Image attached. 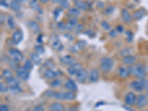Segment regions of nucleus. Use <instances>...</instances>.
<instances>
[{
  "instance_id": "obj_1",
  "label": "nucleus",
  "mask_w": 148,
  "mask_h": 111,
  "mask_svg": "<svg viewBox=\"0 0 148 111\" xmlns=\"http://www.w3.org/2000/svg\"><path fill=\"white\" fill-rule=\"evenodd\" d=\"M130 71L132 76L138 79H142L146 76V67L141 63L133 64L130 66Z\"/></svg>"
},
{
  "instance_id": "obj_2",
  "label": "nucleus",
  "mask_w": 148,
  "mask_h": 111,
  "mask_svg": "<svg viewBox=\"0 0 148 111\" xmlns=\"http://www.w3.org/2000/svg\"><path fill=\"white\" fill-rule=\"evenodd\" d=\"M53 98L59 101H72L76 98V95L72 91H56Z\"/></svg>"
},
{
  "instance_id": "obj_3",
  "label": "nucleus",
  "mask_w": 148,
  "mask_h": 111,
  "mask_svg": "<svg viewBox=\"0 0 148 111\" xmlns=\"http://www.w3.org/2000/svg\"><path fill=\"white\" fill-rule=\"evenodd\" d=\"M113 67V59L109 57H102L100 59V69L104 73H108Z\"/></svg>"
},
{
  "instance_id": "obj_4",
  "label": "nucleus",
  "mask_w": 148,
  "mask_h": 111,
  "mask_svg": "<svg viewBox=\"0 0 148 111\" xmlns=\"http://www.w3.org/2000/svg\"><path fill=\"white\" fill-rule=\"evenodd\" d=\"M16 75L17 78L20 79L21 81L26 82L28 80L29 77H30V71L27 70L23 66H19L16 69L15 71Z\"/></svg>"
},
{
  "instance_id": "obj_5",
  "label": "nucleus",
  "mask_w": 148,
  "mask_h": 111,
  "mask_svg": "<svg viewBox=\"0 0 148 111\" xmlns=\"http://www.w3.org/2000/svg\"><path fill=\"white\" fill-rule=\"evenodd\" d=\"M50 42H51V47L55 51H60L63 49V45L62 44V42L59 39L58 36H56V35L51 36V39H50Z\"/></svg>"
},
{
  "instance_id": "obj_6",
  "label": "nucleus",
  "mask_w": 148,
  "mask_h": 111,
  "mask_svg": "<svg viewBox=\"0 0 148 111\" xmlns=\"http://www.w3.org/2000/svg\"><path fill=\"white\" fill-rule=\"evenodd\" d=\"M8 54L11 59L16 61L17 62H19L24 59V56L22 53L17 49H10L8 51Z\"/></svg>"
},
{
  "instance_id": "obj_7",
  "label": "nucleus",
  "mask_w": 148,
  "mask_h": 111,
  "mask_svg": "<svg viewBox=\"0 0 148 111\" xmlns=\"http://www.w3.org/2000/svg\"><path fill=\"white\" fill-rule=\"evenodd\" d=\"M137 96H136L133 92H129L125 95L124 98V102L127 106H133L136 104V101Z\"/></svg>"
},
{
  "instance_id": "obj_8",
  "label": "nucleus",
  "mask_w": 148,
  "mask_h": 111,
  "mask_svg": "<svg viewBox=\"0 0 148 111\" xmlns=\"http://www.w3.org/2000/svg\"><path fill=\"white\" fill-rule=\"evenodd\" d=\"M62 73L60 71L57 70V71H53V69H49L47 68L45 71L43 73V75H44V77L46 78L47 79H53L57 78L58 76H61Z\"/></svg>"
},
{
  "instance_id": "obj_9",
  "label": "nucleus",
  "mask_w": 148,
  "mask_h": 111,
  "mask_svg": "<svg viewBox=\"0 0 148 111\" xmlns=\"http://www.w3.org/2000/svg\"><path fill=\"white\" fill-rule=\"evenodd\" d=\"M144 79H137V80H134V81L131 82L130 83V88L135 91L137 92H141L145 89L144 87Z\"/></svg>"
},
{
  "instance_id": "obj_10",
  "label": "nucleus",
  "mask_w": 148,
  "mask_h": 111,
  "mask_svg": "<svg viewBox=\"0 0 148 111\" xmlns=\"http://www.w3.org/2000/svg\"><path fill=\"white\" fill-rule=\"evenodd\" d=\"M82 69V65L80 63L76 62L67 67V71L71 76H76Z\"/></svg>"
},
{
  "instance_id": "obj_11",
  "label": "nucleus",
  "mask_w": 148,
  "mask_h": 111,
  "mask_svg": "<svg viewBox=\"0 0 148 111\" xmlns=\"http://www.w3.org/2000/svg\"><path fill=\"white\" fill-rule=\"evenodd\" d=\"M88 77H89V73H88V71L85 69H83V68L76 75V80L79 83H84L87 81Z\"/></svg>"
},
{
  "instance_id": "obj_12",
  "label": "nucleus",
  "mask_w": 148,
  "mask_h": 111,
  "mask_svg": "<svg viewBox=\"0 0 148 111\" xmlns=\"http://www.w3.org/2000/svg\"><path fill=\"white\" fill-rule=\"evenodd\" d=\"M147 99L146 97V95L139 94L136 98V106L138 108H143L147 104Z\"/></svg>"
},
{
  "instance_id": "obj_13",
  "label": "nucleus",
  "mask_w": 148,
  "mask_h": 111,
  "mask_svg": "<svg viewBox=\"0 0 148 111\" xmlns=\"http://www.w3.org/2000/svg\"><path fill=\"white\" fill-rule=\"evenodd\" d=\"M89 82L91 83H96L99 81V72L96 68L91 70L89 73Z\"/></svg>"
},
{
  "instance_id": "obj_14",
  "label": "nucleus",
  "mask_w": 148,
  "mask_h": 111,
  "mask_svg": "<svg viewBox=\"0 0 148 111\" xmlns=\"http://www.w3.org/2000/svg\"><path fill=\"white\" fill-rule=\"evenodd\" d=\"M64 87L67 90L72 91V92H74L77 90V86H76V82L72 79H67L64 84Z\"/></svg>"
},
{
  "instance_id": "obj_15",
  "label": "nucleus",
  "mask_w": 148,
  "mask_h": 111,
  "mask_svg": "<svg viewBox=\"0 0 148 111\" xmlns=\"http://www.w3.org/2000/svg\"><path fill=\"white\" fill-rule=\"evenodd\" d=\"M86 45H87V43H86L85 41H83V40L79 41V42H76V44L74 45H73L72 47H71L70 51L73 53H77L79 52V51H82V50L85 47Z\"/></svg>"
},
{
  "instance_id": "obj_16",
  "label": "nucleus",
  "mask_w": 148,
  "mask_h": 111,
  "mask_svg": "<svg viewBox=\"0 0 148 111\" xmlns=\"http://www.w3.org/2000/svg\"><path fill=\"white\" fill-rule=\"evenodd\" d=\"M118 74L119 76V77L123 79H127V78H128L130 75H131L129 67H124V66H121V67L119 68Z\"/></svg>"
},
{
  "instance_id": "obj_17",
  "label": "nucleus",
  "mask_w": 148,
  "mask_h": 111,
  "mask_svg": "<svg viewBox=\"0 0 148 111\" xmlns=\"http://www.w3.org/2000/svg\"><path fill=\"white\" fill-rule=\"evenodd\" d=\"M75 61H76L75 59L70 55H64L60 58L61 62L62 63V64H64V65L68 66V67L72 65L74 63H76L75 62Z\"/></svg>"
},
{
  "instance_id": "obj_18",
  "label": "nucleus",
  "mask_w": 148,
  "mask_h": 111,
  "mask_svg": "<svg viewBox=\"0 0 148 111\" xmlns=\"http://www.w3.org/2000/svg\"><path fill=\"white\" fill-rule=\"evenodd\" d=\"M137 60L136 56H135L133 55H128L126 56H124L122 58V62L124 63L126 65H130L131 66L133 64H136V62Z\"/></svg>"
},
{
  "instance_id": "obj_19",
  "label": "nucleus",
  "mask_w": 148,
  "mask_h": 111,
  "mask_svg": "<svg viewBox=\"0 0 148 111\" xmlns=\"http://www.w3.org/2000/svg\"><path fill=\"white\" fill-rule=\"evenodd\" d=\"M23 38V34L21 30H17L12 35V41L14 42V44L18 45L19 44L22 40Z\"/></svg>"
},
{
  "instance_id": "obj_20",
  "label": "nucleus",
  "mask_w": 148,
  "mask_h": 111,
  "mask_svg": "<svg viewBox=\"0 0 148 111\" xmlns=\"http://www.w3.org/2000/svg\"><path fill=\"white\" fill-rule=\"evenodd\" d=\"M5 82H6V84L8 85L9 89L10 88H15V87H18V86H20V81H19L18 78L12 77L10 79L5 80Z\"/></svg>"
},
{
  "instance_id": "obj_21",
  "label": "nucleus",
  "mask_w": 148,
  "mask_h": 111,
  "mask_svg": "<svg viewBox=\"0 0 148 111\" xmlns=\"http://www.w3.org/2000/svg\"><path fill=\"white\" fill-rule=\"evenodd\" d=\"M49 110L50 111H65L63 105L62 103L59 102H53L49 106Z\"/></svg>"
},
{
  "instance_id": "obj_22",
  "label": "nucleus",
  "mask_w": 148,
  "mask_h": 111,
  "mask_svg": "<svg viewBox=\"0 0 148 111\" xmlns=\"http://www.w3.org/2000/svg\"><path fill=\"white\" fill-rule=\"evenodd\" d=\"M27 24H28V26L30 30H32L34 34H39L40 32V26L36 22H35V21H29Z\"/></svg>"
},
{
  "instance_id": "obj_23",
  "label": "nucleus",
  "mask_w": 148,
  "mask_h": 111,
  "mask_svg": "<svg viewBox=\"0 0 148 111\" xmlns=\"http://www.w3.org/2000/svg\"><path fill=\"white\" fill-rule=\"evenodd\" d=\"M121 18L125 23H130L132 21V16L126 9L121 10Z\"/></svg>"
},
{
  "instance_id": "obj_24",
  "label": "nucleus",
  "mask_w": 148,
  "mask_h": 111,
  "mask_svg": "<svg viewBox=\"0 0 148 111\" xmlns=\"http://www.w3.org/2000/svg\"><path fill=\"white\" fill-rule=\"evenodd\" d=\"M146 15V11L144 9H140V10H137L135 12H133V17L136 19H141V18H143Z\"/></svg>"
},
{
  "instance_id": "obj_25",
  "label": "nucleus",
  "mask_w": 148,
  "mask_h": 111,
  "mask_svg": "<svg viewBox=\"0 0 148 111\" xmlns=\"http://www.w3.org/2000/svg\"><path fill=\"white\" fill-rule=\"evenodd\" d=\"M75 5L79 10H86L88 9V5L86 2L82 0H77L76 2H75Z\"/></svg>"
},
{
  "instance_id": "obj_26",
  "label": "nucleus",
  "mask_w": 148,
  "mask_h": 111,
  "mask_svg": "<svg viewBox=\"0 0 148 111\" xmlns=\"http://www.w3.org/2000/svg\"><path fill=\"white\" fill-rule=\"evenodd\" d=\"M30 7L33 9L36 12H39V13H41L42 12V10H41V7L39 6V3L37 2V0H31L30 2Z\"/></svg>"
},
{
  "instance_id": "obj_27",
  "label": "nucleus",
  "mask_w": 148,
  "mask_h": 111,
  "mask_svg": "<svg viewBox=\"0 0 148 111\" xmlns=\"http://www.w3.org/2000/svg\"><path fill=\"white\" fill-rule=\"evenodd\" d=\"M76 25H77V19L76 18H71L66 24V29H67V30H72L73 28L76 27Z\"/></svg>"
},
{
  "instance_id": "obj_28",
  "label": "nucleus",
  "mask_w": 148,
  "mask_h": 111,
  "mask_svg": "<svg viewBox=\"0 0 148 111\" xmlns=\"http://www.w3.org/2000/svg\"><path fill=\"white\" fill-rule=\"evenodd\" d=\"M2 75L3 76L4 79L5 80L7 79H10V78L14 77V75H13V72L11 71V70L8 69V68H6V69H4L2 72Z\"/></svg>"
},
{
  "instance_id": "obj_29",
  "label": "nucleus",
  "mask_w": 148,
  "mask_h": 111,
  "mask_svg": "<svg viewBox=\"0 0 148 111\" xmlns=\"http://www.w3.org/2000/svg\"><path fill=\"white\" fill-rule=\"evenodd\" d=\"M30 60L32 61L34 64H39L41 63V59L40 57H39V54H37L36 53H30Z\"/></svg>"
},
{
  "instance_id": "obj_30",
  "label": "nucleus",
  "mask_w": 148,
  "mask_h": 111,
  "mask_svg": "<svg viewBox=\"0 0 148 111\" xmlns=\"http://www.w3.org/2000/svg\"><path fill=\"white\" fill-rule=\"evenodd\" d=\"M50 85H51V87H52L53 88H60L61 86H62V81L59 79H58V78H56V79H53L51 82Z\"/></svg>"
},
{
  "instance_id": "obj_31",
  "label": "nucleus",
  "mask_w": 148,
  "mask_h": 111,
  "mask_svg": "<svg viewBox=\"0 0 148 111\" xmlns=\"http://www.w3.org/2000/svg\"><path fill=\"white\" fill-rule=\"evenodd\" d=\"M80 14V10L78 8H71L68 9V11H67V14L70 16H77Z\"/></svg>"
},
{
  "instance_id": "obj_32",
  "label": "nucleus",
  "mask_w": 148,
  "mask_h": 111,
  "mask_svg": "<svg viewBox=\"0 0 148 111\" xmlns=\"http://www.w3.org/2000/svg\"><path fill=\"white\" fill-rule=\"evenodd\" d=\"M33 62L31 60H30V59H27V60H25V62H24V64H23V67H25L27 70H28V71H31V70L34 68V64H33Z\"/></svg>"
},
{
  "instance_id": "obj_33",
  "label": "nucleus",
  "mask_w": 148,
  "mask_h": 111,
  "mask_svg": "<svg viewBox=\"0 0 148 111\" xmlns=\"http://www.w3.org/2000/svg\"><path fill=\"white\" fill-rule=\"evenodd\" d=\"M10 90V92L14 94H18V93H20L22 92V89L21 88L20 86H18V87H15V88H10L9 89Z\"/></svg>"
},
{
  "instance_id": "obj_34",
  "label": "nucleus",
  "mask_w": 148,
  "mask_h": 111,
  "mask_svg": "<svg viewBox=\"0 0 148 111\" xmlns=\"http://www.w3.org/2000/svg\"><path fill=\"white\" fill-rule=\"evenodd\" d=\"M8 87L7 84H4L3 82L0 83V92L1 93H5L7 92L8 90Z\"/></svg>"
},
{
  "instance_id": "obj_35",
  "label": "nucleus",
  "mask_w": 148,
  "mask_h": 111,
  "mask_svg": "<svg viewBox=\"0 0 148 111\" xmlns=\"http://www.w3.org/2000/svg\"><path fill=\"white\" fill-rule=\"evenodd\" d=\"M8 25L9 27L11 29L14 28L15 27V22H14V18L12 16H9L8 18Z\"/></svg>"
},
{
  "instance_id": "obj_36",
  "label": "nucleus",
  "mask_w": 148,
  "mask_h": 111,
  "mask_svg": "<svg viewBox=\"0 0 148 111\" xmlns=\"http://www.w3.org/2000/svg\"><path fill=\"white\" fill-rule=\"evenodd\" d=\"M44 108L41 105H36V106L32 108H29V109L26 110L25 111H44Z\"/></svg>"
},
{
  "instance_id": "obj_37",
  "label": "nucleus",
  "mask_w": 148,
  "mask_h": 111,
  "mask_svg": "<svg viewBox=\"0 0 148 111\" xmlns=\"http://www.w3.org/2000/svg\"><path fill=\"white\" fill-rule=\"evenodd\" d=\"M59 5H60L61 7L62 8H64V9L68 8L70 6V4H69V2H68V0H62L60 3H59Z\"/></svg>"
},
{
  "instance_id": "obj_38",
  "label": "nucleus",
  "mask_w": 148,
  "mask_h": 111,
  "mask_svg": "<svg viewBox=\"0 0 148 111\" xmlns=\"http://www.w3.org/2000/svg\"><path fill=\"white\" fill-rule=\"evenodd\" d=\"M17 63H18L17 62L13 60V59H11V60H10V59H9L8 60V64H9V66L11 67L12 69H15V70L16 69L17 67H18Z\"/></svg>"
},
{
  "instance_id": "obj_39",
  "label": "nucleus",
  "mask_w": 148,
  "mask_h": 111,
  "mask_svg": "<svg viewBox=\"0 0 148 111\" xmlns=\"http://www.w3.org/2000/svg\"><path fill=\"white\" fill-rule=\"evenodd\" d=\"M35 51L37 54L40 55V54H42L43 53H44L45 49H44V47H42V46L37 45L35 47Z\"/></svg>"
},
{
  "instance_id": "obj_40",
  "label": "nucleus",
  "mask_w": 148,
  "mask_h": 111,
  "mask_svg": "<svg viewBox=\"0 0 148 111\" xmlns=\"http://www.w3.org/2000/svg\"><path fill=\"white\" fill-rule=\"evenodd\" d=\"M125 34H126V36H127V41L129 42H131V41L133 39V33H132L131 31H130V30H127V31H126Z\"/></svg>"
},
{
  "instance_id": "obj_41",
  "label": "nucleus",
  "mask_w": 148,
  "mask_h": 111,
  "mask_svg": "<svg viewBox=\"0 0 148 111\" xmlns=\"http://www.w3.org/2000/svg\"><path fill=\"white\" fill-rule=\"evenodd\" d=\"M55 92L56 91L53 90H47L45 92V96H46L48 98L53 97L54 94H55Z\"/></svg>"
},
{
  "instance_id": "obj_42",
  "label": "nucleus",
  "mask_w": 148,
  "mask_h": 111,
  "mask_svg": "<svg viewBox=\"0 0 148 111\" xmlns=\"http://www.w3.org/2000/svg\"><path fill=\"white\" fill-rule=\"evenodd\" d=\"M62 10L61 8L55 9V10L53 11V16H54V18H55V19H56V18H58V16H59V14L62 13Z\"/></svg>"
},
{
  "instance_id": "obj_43",
  "label": "nucleus",
  "mask_w": 148,
  "mask_h": 111,
  "mask_svg": "<svg viewBox=\"0 0 148 111\" xmlns=\"http://www.w3.org/2000/svg\"><path fill=\"white\" fill-rule=\"evenodd\" d=\"M0 111H10V108L7 104H2L0 105Z\"/></svg>"
},
{
  "instance_id": "obj_44",
  "label": "nucleus",
  "mask_w": 148,
  "mask_h": 111,
  "mask_svg": "<svg viewBox=\"0 0 148 111\" xmlns=\"http://www.w3.org/2000/svg\"><path fill=\"white\" fill-rule=\"evenodd\" d=\"M101 26L103 27V28H104L105 30H110V25L107 22L104 21V22H101Z\"/></svg>"
},
{
  "instance_id": "obj_45",
  "label": "nucleus",
  "mask_w": 148,
  "mask_h": 111,
  "mask_svg": "<svg viewBox=\"0 0 148 111\" xmlns=\"http://www.w3.org/2000/svg\"><path fill=\"white\" fill-rule=\"evenodd\" d=\"M57 27H59L60 30H64V29H66V25L64 24V22H59V23H58Z\"/></svg>"
},
{
  "instance_id": "obj_46",
  "label": "nucleus",
  "mask_w": 148,
  "mask_h": 111,
  "mask_svg": "<svg viewBox=\"0 0 148 111\" xmlns=\"http://www.w3.org/2000/svg\"><path fill=\"white\" fill-rule=\"evenodd\" d=\"M75 28V30H76V33H79V32H81L82 30H83V25H82V24H80V25H76V27H74Z\"/></svg>"
},
{
  "instance_id": "obj_47",
  "label": "nucleus",
  "mask_w": 148,
  "mask_h": 111,
  "mask_svg": "<svg viewBox=\"0 0 148 111\" xmlns=\"http://www.w3.org/2000/svg\"><path fill=\"white\" fill-rule=\"evenodd\" d=\"M114 10V7L113 6H109L108 8H107L106 10H105V13L107 14H110L113 13V11Z\"/></svg>"
},
{
  "instance_id": "obj_48",
  "label": "nucleus",
  "mask_w": 148,
  "mask_h": 111,
  "mask_svg": "<svg viewBox=\"0 0 148 111\" xmlns=\"http://www.w3.org/2000/svg\"><path fill=\"white\" fill-rule=\"evenodd\" d=\"M116 30H115V29H113V30H111L109 32V36L111 37V38H114V37L116 36Z\"/></svg>"
},
{
  "instance_id": "obj_49",
  "label": "nucleus",
  "mask_w": 148,
  "mask_h": 111,
  "mask_svg": "<svg viewBox=\"0 0 148 111\" xmlns=\"http://www.w3.org/2000/svg\"><path fill=\"white\" fill-rule=\"evenodd\" d=\"M128 50H129V49H124V50H122V51L121 52V54L123 57H124V56H126L130 55V51H128Z\"/></svg>"
},
{
  "instance_id": "obj_50",
  "label": "nucleus",
  "mask_w": 148,
  "mask_h": 111,
  "mask_svg": "<svg viewBox=\"0 0 148 111\" xmlns=\"http://www.w3.org/2000/svg\"><path fill=\"white\" fill-rule=\"evenodd\" d=\"M144 87H145V89L147 90L148 91V79H144Z\"/></svg>"
},
{
  "instance_id": "obj_51",
  "label": "nucleus",
  "mask_w": 148,
  "mask_h": 111,
  "mask_svg": "<svg viewBox=\"0 0 148 111\" xmlns=\"http://www.w3.org/2000/svg\"><path fill=\"white\" fill-rule=\"evenodd\" d=\"M123 30H124V27H123L122 25H118L116 27V31L119 33H121L123 32Z\"/></svg>"
},
{
  "instance_id": "obj_52",
  "label": "nucleus",
  "mask_w": 148,
  "mask_h": 111,
  "mask_svg": "<svg viewBox=\"0 0 148 111\" xmlns=\"http://www.w3.org/2000/svg\"><path fill=\"white\" fill-rule=\"evenodd\" d=\"M67 111H78V107L76 106H71L68 108Z\"/></svg>"
},
{
  "instance_id": "obj_53",
  "label": "nucleus",
  "mask_w": 148,
  "mask_h": 111,
  "mask_svg": "<svg viewBox=\"0 0 148 111\" xmlns=\"http://www.w3.org/2000/svg\"><path fill=\"white\" fill-rule=\"evenodd\" d=\"M0 16H1V24H3L4 22H5V16L2 14H1Z\"/></svg>"
},
{
  "instance_id": "obj_54",
  "label": "nucleus",
  "mask_w": 148,
  "mask_h": 111,
  "mask_svg": "<svg viewBox=\"0 0 148 111\" xmlns=\"http://www.w3.org/2000/svg\"><path fill=\"white\" fill-rule=\"evenodd\" d=\"M93 34V31H92V30H88V31H87V32L85 33V34H87V35H89V36H92L91 35V34Z\"/></svg>"
},
{
  "instance_id": "obj_55",
  "label": "nucleus",
  "mask_w": 148,
  "mask_h": 111,
  "mask_svg": "<svg viewBox=\"0 0 148 111\" xmlns=\"http://www.w3.org/2000/svg\"><path fill=\"white\" fill-rule=\"evenodd\" d=\"M61 1H62V0H52V2H53V3H60L61 2Z\"/></svg>"
},
{
  "instance_id": "obj_56",
  "label": "nucleus",
  "mask_w": 148,
  "mask_h": 111,
  "mask_svg": "<svg viewBox=\"0 0 148 111\" xmlns=\"http://www.w3.org/2000/svg\"><path fill=\"white\" fill-rule=\"evenodd\" d=\"M41 2H42V3H46V2H47L49 1V0H39Z\"/></svg>"
},
{
  "instance_id": "obj_57",
  "label": "nucleus",
  "mask_w": 148,
  "mask_h": 111,
  "mask_svg": "<svg viewBox=\"0 0 148 111\" xmlns=\"http://www.w3.org/2000/svg\"><path fill=\"white\" fill-rule=\"evenodd\" d=\"M146 97H147V100H148V91H147V94H146Z\"/></svg>"
},
{
  "instance_id": "obj_58",
  "label": "nucleus",
  "mask_w": 148,
  "mask_h": 111,
  "mask_svg": "<svg viewBox=\"0 0 148 111\" xmlns=\"http://www.w3.org/2000/svg\"><path fill=\"white\" fill-rule=\"evenodd\" d=\"M134 1H136V2H137V1H138V0H134Z\"/></svg>"
},
{
  "instance_id": "obj_59",
  "label": "nucleus",
  "mask_w": 148,
  "mask_h": 111,
  "mask_svg": "<svg viewBox=\"0 0 148 111\" xmlns=\"http://www.w3.org/2000/svg\"><path fill=\"white\" fill-rule=\"evenodd\" d=\"M88 1H90V0H88Z\"/></svg>"
}]
</instances>
